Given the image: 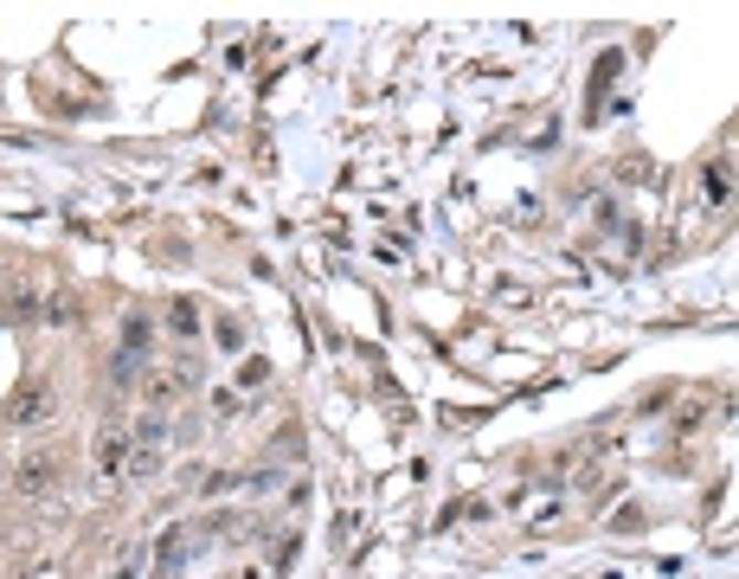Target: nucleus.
Segmentation results:
<instances>
[{
	"instance_id": "obj_1",
	"label": "nucleus",
	"mask_w": 739,
	"mask_h": 579,
	"mask_svg": "<svg viewBox=\"0 0 739 579\" xmlns=\"http://www.w3.org/2000/svg\"><path fill=\"white\" fill-rule=\"evenodd\" d=\"M0 309H7L13 322H72L77 315V303L45 277V270H13L7 290H0Z\"/></svg>"
},
{
	"instance_id": "obj_2",
	"label": "nucleus",
	"mask_w": 739,
	"mask_h": 579,
	"mask_svg": "<svg viewBox=\"0 0 739 579\" xmlns=\"http://www.w3.org/2000/svg\"><path fill=\"white\" fill-rule=\"evenodd\" d=\"M52 483H58V458H52L45 444H33V451L20 458V470H13V490H20L26 502H39L45 490H52Z\"/></svg>"
},
{
	"instance_id": "obj_3",
	"label": "nucleus",
	"mask_w": 739,
	"mask_h": 579,
	"mask_svg": "<svg viewBox=\"0 0 739 579\" xmlns=\"http://www.w3.org/2000/svg\"><path fill=\"white\" fill-rule=\"evenodd\" d=\"M7 425H20V431H33V425H52V393L39 380H26L13 399H7V412H0Z\"/></svg>"
},
{
	"instance_id": "obj_4",
	"label": "nucleus",
	"mask_w": 739,
	"mask_h": 579,
	"mask_svg": "<svg viewBox=\"0 0 739 579\" xmlns=\"http://www.w3.org/2000/svg\"><path fill=\"white\" fill-rule=\"evenodd\" d=\"M90 458H97V476L116 483V476L129 470V431H122V425H104V431H97V444H90Z\"/></svg>"
},
{
	"instance_id": "obj_5",
	"label": "nucleus",
	"mask_w": 739,
	"mask_h": 579,
	"mask_svg": "<svg viewBox=\"0 0 739 579\" xmlns=\"http://www.w3.org/2000/svg\"><path fill=\"white\" fill-rule=\"evenodd\" d=\"M161 444H168V425L148 412L142 425H136V444H129V470L142 476V470H154V458H161Z\"/></svg>"
},
{
	"instance_id": "obj_6",
	"label": "nucleus",
	"mask_w": 739,
	"mask_h": 579,
	"mask_svg": "<svg viewBox=\"0 0 739 579\" xmlns=\"http://www.w3.org/2000/svg\"><path fill=\"white\" fill-rule=\"evenodd\" d=\"M186 386H193V367H161V374H148V399H154V406H161V399H174V393H186Z\"/></svg>"
},
{
	"instance_id": "obj_7",
	"label": "nucleus",
	"mask_w": 739,
	"mask_h": 579,
	"mask_svg": "<svg viewBox=\"0 0 739 579\" xmlns=\"http://www.w3.org/2000/svg\"><path fill=\"white\" fill-rule=\"evenodd\" d=\"M707 200H720V206L733 200V161H727V154H720V161H707Z\"/></svg>"
},
{
	"instance_id": "obj_8",
	"label": "nucleus",
	"mask_w": 739,
	"mask_h": 579,
	"mask_svg": "<svg viewBox=\"0 0 739 579\" xmlns=\"http://www.w3.org/2000/svg\"><path fill=\"white\" fill-rule=\"evenodd\" d=\"M618 65H624V58H618V52H604V58H598V72H591V104H598V97H604V84H611V77H618Z\"/></svg>"
},
{
	"instance_id": "obj_9",
	"label": "nucleus",
	"mask_w": 739,
	"mask_h": 579,
	"mask_svg": "<svg viewBox=\"0 0 739 579\" xmlns=\"http://www.w3.org/2000/svg\"><path fill=\"white\" fill-rule=\"evenodd\" d=\"M148 347V322L142 315H129V329H122V354H142Z\"/></svg>"
},
{
	"instance_id": "obj_10",
	"label": "nucleus",
	"mask_w": 739,
	"mask_h": 579,
	"mask_svg": "<svg viewBox=\"0 0 739 579\" xmlns=\"http://www.w3.org/2000/svg\"><path fill=\"white\" fill-rule=\"evenodd\" d=\"M116 579H142V547H129V554H122V567H116Z\"/></svg>"
},
{
	"instance_id": "obj_11",
	"label": "nucleus",
	"mask_w": 739,
	"mask_h": 579,
	"mask_svg": "<svg viewBox=\"0 0 739 579\" xmlns=\"http://www.w3.org/2000/svg\"><path fill=\"white\" fill-rule=\"evenodd\" d=\"M174 329H181V335H193V329H200V315H193V303H174Z\"/></svg>"
},
{
	"instance_id": "obj_12",
	"label": "nucleus",
	"mask_w": 739,
	"mask_h": 579,
	"mask_svg": "<svg viewBox=\"0 0 739 579\" xmlns=\"http://www.w3.org/2000/svg\"><path fill=\"white\" fill-rule=\"evenodd\" d=\"M264 374H270L264 361H245V367H238V380H245V386H264Z\"/></svg>"
},
{
	"instance_id": "obj_13",
	"label": "nucleus",
	"mask_w": 739,
	"mask_h": 579,
	"mask_svg": "<svg viewBox=\"0 0 739 579\" xmlns=\"http://www.w3.org/2000/svg\"><path fill=\"white\" fill-rule=\"evenodd\" d=\"M0 476H7V463H0Z\"/></svg>"
}]
</instances>
